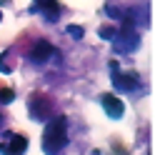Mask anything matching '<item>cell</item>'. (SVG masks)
Instances as JSON below:
<instances>
[{
	"label": "cell",
	"instance_id": "obj_1",
	"mask_svg": "<svg viewBox=\"0 0 155 155\" xmlns=\"http://www.w3.org/2000/svg\"><path fill=\"white\" fill-rule=\"evenodd\" d=\"M65 145H68V120L58 115L43 130V150L45 155H63Z\"/></svg>",
	"mask_w": 155,
	"mask_h": 155
},
{
	"label": "cell",
	"instance_id": "obj_2",
	"mask_svg": "<svg viewBox=\"0 0 155 155\" xmlns=\"http://www.w3.org/2000/svg\"><path fill=\"white\" fill-rule=\"evenodd\" d=\"M28 108H30V118L33 120H48L53 115V100L48 95H40V93H33L30 100H28Z\"/></svg>",
	"mask_w": 155,
	"mask_h": 155
},
{
	"label": "cell",
	"instance_id": "obj_3",
	"mask_svg": "<svg viewBox=\"0 0 155 155\" xmlns=\"http://www.w3.org/2000/svg\"><path fill=\"white\" fill-rule=\"evenodd\" d=\"M8 143H0V155H25L28 150V138L15 133H5Z\"/></svg>",
	"mask_w": 155,
	"mask_h": 155
},
{
	"label": "cell",
	"instance_id": "obj_4",
	"mask_svg": "<svg viewBox=\"0 0 155 155\" xmlns=\"http://www.w3.org/2000/svg\"><path fill=\"white\" fill-rule=\"evenodd\" d=\"M100 103H103L105 115H108V118H113V120H120L123 115H125V103L118 98V95H113V93H105L103 98H100Z\"/></svg>",
	"mask_w": 155,
	"mask_h": 155
},
{
	"label": "cell",
	"instance_id": "obj_5",
	"mask_svg": "<svg viewBox=\"0 0 155 155\" xmlns=\"http://www.w3.org/2000/svg\"><path fill=\"white\" fill-rule=\"evenodd\" d=\"M113 83H115L118 90H128V93L140 88V78L138 75H118L115 70H113Z\"/></svg>",
	"mask_w": 155,
	"mask_h": 155
},
{
	"label": "cell",
	"instance_id": "obj_6",
	"mask_svg": "<svg viewBox=\"0 0 155 155\" xmlns=\"http://www.w3.org/2000/svg\"><path fill=\"white\" fill-rule=\"evenodd\" d=\"M53 53H55V48L48 43V40H38V43L33 45V50H30V60H33V63H45Z\"/></svg>",
	"mask_w": 155,
	"mask_h": 155
},
{
	"label": "cell",
	"instance_id": "obj_7",
	"mask_svg": "<svg viewBox=\"0 0 155 155\" xmlns=\"http://www.w3.org/2000/svg\"><path fill=\"white\" fill-rule=\"evenodd\" d=\"M38 8H40V13L45 15V20L55 23L58 18H60V5H58V0H38Z\"/></svg>",
	"mask_w": 155,
	"mask_h": 155
},
{
	"label": "cell",
	"instance_id": "obj_8",
	"mask_svg": "<svg viewBox=\"0 0 155 155\" xmlns=\"http://www.w3.org/2000/svg\"><path fill=\"white\" fill-rule=\"evenodd\" d=\"M98 35L103 38V40H115V38H118V28H113V25H100V28H98Z\"/></svg>",
	"mask_w": 155,
	"mask_h": 155
},
{
	"label": "cell",
	"instance_id": "obj_9",
	"mask_svg": "<svg viewBox=\"0 0 155 155\" xmlns=\"http://www.w3.org/2000/svg\"><path fill=\"white\" fill-rule=\"evenodd\" d=\"M68 35H70L73 40H80V38L85 35V30H83L80 25H70V28H68Z\"/></svg>",
	"mask_w": 155,
	"mask_h": 155
},
{
	"label": "cell",
	"instance_id": "obj_10",
	"mask_svg": "<svg viewBox=\"0 0 155 155\" xmlns=\"http://www.w3.org/2000/svg\"><path fill=\"white\" fill-rule=\"evenodd\" d=\"M13 98H15V93H13L10 88L0 90V105H8V103H13Z\"/></svg>",
	"mask_w": 155,
	"mask_h": 155
},
{
	"label": "cell",
	"instance_id": "obj_11",
	"mask_svg": "<svg viewBox=\"0 0 155 155\" xmlns=\"http://www.w3.org/2000/svg\"><path fill=\"white\" fill-rule=\"evenodd\" d=\"M105 13H108L110 18H115V20H120V18H123V13L118 10V8H113V5H108V8H105Z\"/></svg>",
	"mask_w": 155,
	"mask_h": 155
},
{
	"label": "cell",
	"instance_id": "obj_12",
	"mask_svg": "<svg viewBox=\"0 0 155 155\" xmlns=\"http://www.w3.org/2000/svg\"><path fill=\"white\" fill-rule=\"evenodd\" d=\"M0 70H3V73H10L13 70V68L8 65V53H3V58H0Z\"/></svg>",
	"mask_w": 155,
	"mask_h": 155
},
{
	"label": "cell",
	"instance_id": "obj_13",
	"mask_svg": "<svg viewBox=\"0 0 155 155\" xmlns=\"http://www.w3.org/2000/svg\"><path fill=\"white\" fill-rule=\"evenodd\" d=\"M115 155H128V153L123 150V145H120V143H115Z\"/></svg>",
	"mask_w": 155,
	"mask_h": 155
},
{
	"label": "cell",
	"instance_id": "obj_14",
	"mask_svg": "<svg viewBox=\"0 0 155 155\" xmlns=\"http://www.w3.org/2000/svg\"><path fill=\"white\" fill-rule=\"evenodd\" d=\"M5 3H10V0H0V5H5Z\"/></svg>",
	"mask_w": 155,
	"mask_h": 155
},
{
	"label": "cell",
	"instance_id": "obj_15",
	"mask_svg": "<svg viewBox=\"0 0 155 155\" xmlns=\"http://www.w3.org/2000/svg\"><path fill=\"white\" fill-rule=\"evenodd\" d=\"M0 20H3V13H0Z\"/></svg>",
	"mask_w": 155,
	"mask_h": 155
},
{
	"label": "cell",
	"instance_id": "obj_16",
	"mask_svg": "<svg viewBox=\"0 0 155 155\" xmlns=\"http://www.w3.org/2000/svg\"><path fill=\"white\" fill-rule=\"evenodd\" d=\"M0 123H3V115H0Z\"/></svg>",
	"mask_w": 155,
	"mask_h": 155
}]
</instances>
